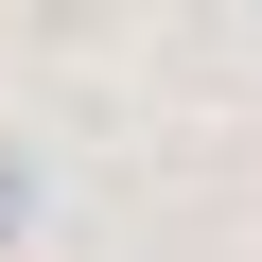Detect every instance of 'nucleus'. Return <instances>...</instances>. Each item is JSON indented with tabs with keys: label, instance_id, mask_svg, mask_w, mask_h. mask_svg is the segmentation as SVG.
Instances as JSON below:
<instances>
[{
	"label": "nucleus",
	"instance_id": "nucleus-1",
	"mask_svg": "<svg viewBox=\"0 0 262 262\" xmlns=\"http://www.w3.org/2000/svg\"><path fill=\"white\" fill-rule=\"evenodd\" d=\"M18 227H35V158L0 140V245H18Z\"/></svg>",
	"mask_w": 262,
	"mask_h": 262
}]
</instances>
